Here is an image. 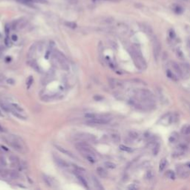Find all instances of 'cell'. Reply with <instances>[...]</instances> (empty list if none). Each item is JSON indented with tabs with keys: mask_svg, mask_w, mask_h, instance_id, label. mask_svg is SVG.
<instances>
[{
	"mask_svg": "<svg viewBox=\"0 0 190 190\" xmlns=\"http://www.w3.org/2000/svg\"><path fill=\"white\" fill-rule=\"evenodd\" d=\"M11 106H13V108H14L15 110H16L17 112H23L22 108L20 107V106H18L17 104H14V103H13V104H11Z\"/></svg>",
	"mask_w": 190,
	"mask_h": 190,
	"instance_id": "b9f144b4",
	"label": "cell"
},
{
	"mask_svg": "<svg viewBox=\"0 0 190 190\" xmlns=\"http://www.w3.org/2000/svg\"><path fill=\"white\" fill-rule=\"evenodd\" d=\"M155 177V173L152 169H148L144 176L145 180H147L148 182H151L152 180H154Z\"/></svg>",
	"mask_w": 190,
	"mask_h": 190,
	"instance_id": "7c38bea8",
	"label": "cell"
},
{
	"mask_svg": "<svg viewBox=\"0 0 190 190\" xmlns=\"http://www.w3.org/2000/svg\"><path fill=\"white\" fill-rule=\"evenodd\" d=\"M177 175L180 177L186 179L190 175V163H187L183 166H179L176 168Z\"/></svg>",
	"mask_w": 190,
	"mask_h": 190,
	"instance_id": "277c9868",
	"label": "cell"
},
{
	"mask_svg": "<svg viewBox=\"0 0 190 190\" xmlns=\"http://www.w3.org/2000/svg\"><path fill=\"white\" fill-rule=\"evenodd\" d=\"M120 149L121 150H122V151H127V152H132V151H133V149H132L131 147L124 146V145H120Z\"/></svg>",
	"mask_w": 190,
	"mask_h": 190,
	"instance_id": "f35d334b",
	"label": "cell"
},
{
	"mask_svg": "<svg viewBox=\"0 0 190 190\" xmlns=\"http://www.w3.org/2000/svg\"><path fill=\"white\" fill-rule=\"evenodd\" d=\"M119 29H120V31L122 34H126L127 32H128V26L126 25V24H122L119 26Z\"/></svg>",
	"mask_w": 190,
	"mask_h": 190,
	"instance_id": "d6a6232c",
	"label": "cell"
},
{
	"mask_svg": "<svg viewBox=\"0 0 190 190\" xmlns=\"http://www.w3.org/2000/svg\"><path fill=\"white\" fill-rule=\"evenodd\" d=\"M181 133L183 135H189L190 134V125L187 124L182 127L181 128Z\"/></svg>",
	"mask_w": 190,
	"mask_h": 190,
	"instance_id": "603a6c76",
	"label": "cell"
},
{
	"mask_svg": "<svg viewBox=\"0 0 190 190\" xmlns=\"http://www.w3.org/2000/svg\"><path fill=\"white\" fill-rule=\"evenodd\" d=\"M54 162L57 163V166H59V167H62V168H66L68 166V163H66L64 160L61 159L59 157L54 156Z\"/></svg>",
	"mask_w": 190,
	"mask_h": 190,
	"instance_id": "2e32d148",
	"label": "cell"
},
{
	"mask_svg": "<svg viewBox=\"0 0 190 190\" xmlns=\"http://www.w3.org/2000/svg\"><path fill=\"white\" fill-rule=\"evenodd\" d=\"M92 1H93V2H96L97 0H92Z\"/></svg>",
	"mask_w": 190,
	"mask_h": 190,
	"instance_id": "db71d44e",
	"label": "cell"
},
{
	"mask_svg": "<svg viewBox=\"0 0 190 190\" xmlns=\"http://www.w3.org/2000/svg\"><path fill=\"white\" fill-rule=\"evenodd\" d=\"M178 120V116L176 114L171 112L166 113L160 119V122L163 126H169L172 123H175Z\"/></svg>",
	"mask_w": 190,
	"mask_h": 190,
	"instance_id": "3957f363",
	"label": "cell"
},
{
	"mask_svg": "<svg viewBox=\"0 0 190 190\" xmlns=\"http://www.w3.org/2000/svg\"><path fill=\"white\" fill-rule=\"evenodd\" d=\"M180 67L182 68L183 73V76H186L189 75L190 73V65L186 63H183L180 64Z\"/></svg>",
	"mask_w": 190,
	"mask_h": 190,
	"instance_id": "d6986e66",
	"label": "cell"
},
{
	"mask_svg": "<svg viewBox=\"0 0 190 190\" xmlns=\"http://www.w3.org/2000/svg\"><path fill=\"white\" fill-rule=\"evenodd\" d=\"M5 34H6V35H8L9 32H10V27H9V25H8V24H5Z\"/></svg>",
	"mask_w": 190,
	"mask_h": 190,
	"instance_id": "f6af8a7d",
	"label": "cell"
},
{
	"mask_svg": "<svg viewBox=\"0 0 190 190\" xmlns=\"http://www.w3.org/2000/svg\"><path fill=\"white\" fill-rule=\"evenodd\" d=\"M166 74L167 76V77L171 79V81H174V82H177L179 81V77L175 73V72L170 68H167L166 70Z\"/></svg>",
	"mask_w": 190,
	"mask_h": 190,
	"instance_id": "30bf717a",
	"label": "cell"
},
{
	"mask_svg": "<svg viewBox=\"0 0 190 190\" xmlns=\"http://www.w3.org/2000/svg\"><path fill=\"white\" fill-rule=\"evenodd\" d=\"M187 151H188V146L186 143H179L176 147L175 150L173 151L172 156L174 157H180L185 155Z\"/></svg>",
	"mask_w": 190,
	"mask_h": 190,
	"instance_id": "5b68a950",
	"label": "cell"
},
{
	"mask_svg": "<svg viewBox=\"0 0 190 190\" xmlns=\"http://www.w3.org/2000/svg\"><path fill=\"white\" fill-rule=\"evenodd\" d=\"M67 1L69 2H71V3H73L75 2V0H67Z\"/></svg>",
	"mask_w": 190,
	"mask_h": 190,
	"instance_id": "816d5d0a",
	"label": "cell"
},
{
	"mask_svg": "<svg viewBox=\"0 0 190 190\" xmlns=\"http://www.w3.org/2000/svg\"><path fill=\"white\" fill-rule=\"evenodd\" d=\"M30 65H31V67L34 68V70H35L36 72H39V71H40V69H39V65H38V64H37V63H36L35 60H34V59H32V60H31Z\"/></svg>",
	"mask_w": 190,
	"mask_h": 190,
	"instance_id": "1f68e13d",
	"label": "cell"
},
{
	"mask_svg": "<svg viewBox=\"0 0 190 190\" xmlns=\"http://www.w3.org/2000/svg\"><path fill=\"white\" fill-rule=\"evenodd\" d=\"M128 189L129 190H137L139 189V187H138V186L136 185V184L132 183V184H131V185L128 186Z\"/></svg>",
	"mask_w": 190,
	"mask_h": 190,
	"instance_id": "7bdbcfd3",
	"label": "cell"
},
{
	"mask_svg": "<svg viewBox=\"0 0 190 190\" xmlns=\"http://www.w3.org/2000/svg\"><path fill=\"white\" fill-rule=\"evenodd\" d=\"M54 57L57 58L59 65L61 66V68L64 70H65V71L69 70V65H68V62H67V59L63 54L59 52V51H56L55 54H54Z\"/></svg>",
	"mask_w": 190,
	"mask_h": 190,
	"instance_id": "8992f818",
	"label": "cell"
},
{
	"mask_svg": "<svg viewBox=\"0 0 190 190\" xmlns=\"http://www.w3.org/2000/svg\"><path fill=\"white\" fill-rule=\"evenodd\" d=\"M9 176L13 179H16V178H18L20 177V175H19V173L16 171L12 170L9 171Z\"/></svg>",
	"mask_w": 190,
	"mask_h": 190,
	"instance_id": "836d02e7",
	"label": "cell"
},
{
	"mask_svg": "<svg viewBox=\"0 0 190 190\" xmlns=\"http://www.w3.org/2000/svg\"><path fill=\"white\" fill-rule=\"evenodd\" d=\"M128 138L131 141L138 140L140 139V134L138 132H135V131H129L128 132Z\"/></svg>",
	"mask_w": 190,
	"mask_h": 190,
	"instance_id": "5bb4252c",
	"label": "cell"
},
{
	"mask_svg": "<svg viewBox=\"0 0 190 190\" xmlns=\"http://www.w3.org/2000/svg\"><path fill=\"white\" fill-rule=\"evenodd\" d=\"M75 174H76V176H77V179L79 180V181L81 183V184H83V186L84 187L88 188V182H87L86 179L82 175V174H81V173H79L77 171H75Z\"/></svg>",
	"mask_w": 190,
	"mask_h": 190,
	"instance_id": "e0dca14e",
	"label": "cell"
},
{
	"mask_svg": "<svg viewBox=\"0 0 190 190\" xmlns=\"http://www.w3.org/2000/svg\"><path fill=\"white\" fill-rule=\"evenodd\" d=\"M3 155H4V154L2 153V151L0 150V163H1V164H2V166H5V165L7 164V163H6L5 157H4Z\"/></svg>",
	"mask_w": 190,
	"mask_h": 190,
	"instance_id": "ab89813d",
	"label": "cell"
},
{
	"mask_svg": "<svg viewBox=\"0 0 190 190\" xmlns=\"http://www.w3.org/2000/svg\"><path fill=\"white\" fill-rule=\"evenodd\" d=\"M8 83H10V84H14L15 82H14V79H9L8 80Z\"/></svg>",
	"mask_w": 190,
	"mask_h": 190,
	"instance_id": "681fc988",
	"label": "cell"
},
{
	"mask_svg": "<svg viewBox=\"0 0 190 190\" xmlns=\"http://www.w3.org/2000/svg\"><path fill=\"white\" fill-rule=\"evenodd\" d=\"M11 39H12V41H14V42H16V41H17V39H18V37H17V36L16 35H12V36H11Z\"/></svg>",
	"mask_w": 190,
	"mask_h": 190,
	"instance_id": "7dc6e473",
	"label": "cell"
},
{
	"mask_svg": "<svg viewBox=\"0 0 190 190\" xmlns=\"http://www.w3.org/2000/svg\"><path fill=\"white\" fill-rule=\"evenodd\" d=\"M91 178H92L94 185V186H95L97 189H103V186H102V184L100 183V182L98 180V179L95 177V176L93 175L92 177H91Z\"/></svg>",
	"mask_w": 190,
	"mask_h": 190,
	"instance_id": "44dd1931",
	"label": "cell"
},
{
	"mask_svg": "<svg viewBox=\"0 0 190 190\" xmlns=\"http://www.w3.org/2000/svg\"><path fill=\"white\" fill-rule=\"evenodd\" d=\"M157 96H158V97L159 99L161 100V102H166V97L163 95V94L162 92V91H161L160 88H158V89H157Z\"/></svg>",
	"mask_w": 190,
	"mask_h": 190,
	"instance_id": "f546056e",
	"label": "cell"
},
{
	"mask_svg": "<svg viewBox=\"0 0 190 190\" xmlns=\"http://www.w3.org/2000/svg\"><path fill=\"white\" fill-rule=\"evenodd\" d=\"M0 106H1L2 108L5 112H12V110H13V107H11V106H10L9 105H7V104H5V103H1Z\"/></svg>",
	"mask_w": 190,
	"mask_h": 190,
	"instance_id": "f1b7e54d",
	"label": "cell"
},
{
	"mask_svg": "<svg viewBox=\"0 0 190 190\" xmlns=\"http://www.w3.org/2000/svg\"><path fill=\"white\" fill-rule=\"evenodd\" d=\"M55 147H56V149H57V150H59L60 152L63 153L65 155H68V156L69 157H73V158L75 157L71 151H69L68 150H67V149H65L63 148V147H61V146H55Z\"/></svg>",
	"mask_w": 190,
	"mask_h": 190,
	"instance_id": "ffe728a7",
	"label": "cell"
},
{
	"mask_svg": "<svg viewBox=\"0 0 190 190\" xmlns=\"http://www.w3.org/2000/svg\"><path fill=\"white\" fill-rule=\"evenodd\" d=\"M73 168L75 169V171H77V172L81 173V174L85 171V169H83V168L80 167V166H77V165H73Z\"/></svg>",
	"mask_w": 190,
	"mask_h": 190,
	"instance_id": "60d3db41",
	"label": "cell"
},
{
	"mask_svg": "<svg viewBox=\"0 0 190 190\" xmlns=\"http://www.w3.org/2000/svg\"><path fill=\"white\" fill-rule=\"evenodd\" d=\"M104 166H106V168L108 169H115L116 168V165L114 163H112V162H110V161H106V162H105L104 163Z\"/></svg>",
	"mask_w": 190,
	"mask_h": 190,
	"instance_id": "e575fe53",
	"label": "cell"
},
{
	"mask_svg": "<svg viewBox=\"0 0 190 190\" xmlns=\"http://www.w3.org/2000/svg\"><path fill=\"white\" fill-rule=\"evenodd\" d=\"M166 166H167V160L166 158H163L161 161V163L159 164V171H163L166 169Z\"/></svg>",
	"mask_w": 190,
	"mask_h": 190,
	"instance_id": "cb8c5ba5",
	"label": "cell"
},
{
	"mask_svg": "<svg viewBox=\"0 0 190 190\" xmlns=\"http://www.w3.org/2000/svg\"><path fill=\"white\" fill-rule=\"evenodd\" d=\"M174 11L175 12L176 14H182L183 12V8L180 5H176L175 7L174 8Z\"/></svg>",
	"mask_w": 190,
	"mask_h": 190,
	"instance_id": "74e56055",
	"label": "cell"
},
{
	"mask_svg": "<svg viewBox=\"0 0 190 190\" xmlns=\"http://www.w3.org/2000/svg\"><path fill=\"white\" fill-rule=\"evenodd\" d=\"M65 24L67 27H68V28H71V29L76 28L77 26V23H75V22H65Z\"/></svg>",
	"mask_w": 190,
	"mask_h": 190,
	"instance_id": "8d00e7d4",
	"label": "cell"
},
{
	"mask_svg": "<svg viewBox=\"0 0 190 190\" xmlns=\"http://www.w3.org/2000/svg\"><path fill=\"white\" fill-rule=\"evenodd\" d=\"M130 54L132 55L133 61L137 68L140 71L146 70L147 68V63L142 55L141 51L137 45H132L130 51Z\"/></svg>",
	"mask_w": 190,
	"mask_h": 190,
	"instance_id": "6da1fadb",
	"label": "cell"
},
{
	"mask_svg": "<svg viewBox=\"0 0 190 190\" xmlns=\"http://www.w3.org/2000/svg\"><path fill=\"white\" fill-rule=\"evenodd\" d=\"M160 149H161V145L159 143L157 142H152V145H151V152L153 154V155L156 156L159 154L160 152Z\"/></svg>",
	"mask_w": 190,
	"mask_h": 190,
	"instance_id": "4fadbf2b",
	"label": "cell"
},
{
	"mask_svg": "<svg viewBox=\"0 0 190 190\" xmlns=\"http://www.w3.org/2000/svg\"><path fill=\"white\" fill-rule=\"evenodd\" d=\"M171 69L175 72L176 74L179 77V78L184 77L183 71H182V68L180 67V65L177 63L175 61H172V62H171Z\"/></svg>",
	"mask_w": 190,
	"mask_h": 190,
	"instance_id": "ba28073f",
	"label": "cell"
},
{
	"mask_svg": "<svg viewBox=\"0 0 190 190\" xmlns=\"http://www.w3.org/2000/svg\"><path fill=\"white\" fill-rule=\"evenodd\" d=\"M111 139H112V140L114 143H118L120 141V135L118 134H116V133L112 134L111 135Z\"/></svg>",
	"mask_w": 190,
	"mask_h": 190,
	"instance_id": "4316f807",
	"label": "cell"
},
{
	"mask_svg": "<svg viewBox=\"0 0 190 190\" xmlns=\"http://www.w3.org/2000/svg\"><path fill=\"white\" fill-rule=\"evenodd\" d=\"M94 99L96 101H101L102 100H103V97H102V96H100V95H95V96L94 97Z\"/></svg>",
	"mask_w": 190,
	"mask_h": 190,
	"instance_id": "ee69618b",
	"label": "cell"
},
{
	"mask_svg": "<svg viewBox=\"0 0 190 190\" xmlns=\"http://www.w3.org/2000/svg\"><path fill=\"white\" fill-rule=\"evenodd\" d=\"M22 4H32V3H39V4H48V0H16Z\"/></svg>",
	"mask_w": 190,
	"mask_h": 190,
	"instance_id": "8fae6325",
	"label": "cell"
},
{
	"mask_svg": "<svg viewBox=\"0 0 190 190\" xmlns=\"http://www.w3.org/2000/svg\"><path fill=\"white\" fill-rule=\"evenodd\" d=\"M166 177L169 180H175L176 178V175L173 171L168 170L166 172Z\"/></svg>",
	"mask_w": 190,
	"mask_h": 190,
	"instance_id": "484cf974",
	"label": "cell"
},
{
	"mask_svg": "<svg viewBox=\"0 0 190 190\" xmlns=\"http://www.w3.org/2000/svg\"><path fill=\"white\" fill-rule=\"evenodd\" d=\"M77 137L79 140H83V141L94 142L96 140V137L94 135L88 134V133H79Z\"/></svg>",
	"mask_w": 190,
	"mask_h": 190,
	"instance_id": "52a82bcc",
	"label": "cell"
},
{
	"mask_svg": "<svg viewBox=\"0 0 190 190\" xmlns=\"http://www.w3.org/2000/svg\"><path fill=\"white\" fill-rule=\"evenodd\" d=\"M11 113H12L14 116H16V117H18V118H20V119H22V120H25V119H26L24 116H22V115L21 114V113H19V112H17L16 110H15L14 108L12 110Z\"/></svg>",
	"mask_w": 190,
	"mask_h": 190,
	"instance_id": "d590c367",
	"label": "cell"
},
{
	"mask_svg": "<svg viewBox=\"0 0 190 190\" xmlns=\"http://www.w3.org/2000/svg\"><path fill=\"white\" fill-rule=\"evenodd\" d=\"M5 42V45H6L7 46H10V45H11V42H10V39H9V38H8V36L6 37Z\"/></svg>",
	"mask_w": 190,
	"mask_h": 190,
	"instance_id": "bcb514c9",
	"label": "cell"
},
{
	"mask_svg": "<svg viewBox=\"0 0 190 190\" xmlns=\"http://www.w3.org/2000/svg\"><path fill=\"white\" fill-rule=\"evenodd\" d=\"M169 39L170 40L171 42H173L176 39L175 31L173 29H170L169 30Z\"/></svg>",
	"mask_w": 190,
	"mask_h": 190,
	"instance_id": "d4e9b609",
	"label": "cell"
},
{
	"mask_svg": "<svg viewBox=\"0 0 190 190\" xmlns=\"http://www.w3.org/2000/svg\"><path fill=\"white\" fill-rule=\"evenodd\" d=\"M4 132V128L2 127V126L0 125V132Z\"/></svg>",
	"mask_w": 190,
	"mask_h": 190,
	"instance_id": "f907efd6",
	"label": "cell"
},
{
	"mask_svg": "<svg viewBox=\"0 0 190 190\" xmlns=\"http://www.w3.org/2000/svg\"><path fill=\"white\" fill-rule=\"evenodd\" d=\"M0 116H2V112H0Z\"/></svg>",
	"mask_w": 190,
	"mask_h": 190,
	"instance_id": "f5cc1de1",
	"label": "cell"
},
{
	"mask_svg": "<svg viewBox=\"0 0 190 190\" xmlns=\"http://www.w3.org/2000/svg\"><path fill=\"white\" fill-rule=\"evenodd\" d=\"M140 28L141 29L142 31H143L145 34H146L147 35H149V36H151L153 35V30H152V28L151 26L149 25V24L147 23H140Z\"/></svg>",
	"mask_w": 190,
	"mask_h": 190,
	"instance_id": "9c48e42d",
	"label": "cell"
},
{
	"mask_svg": "<svg viewBox=\"0 0 190 190\" xmlns=\"http://www.w3.org/2000/svg\"><path fill=\"white\" fill-rule=\"evenodd\" d=\"M179 140V135L177 132H172L169 137V142L171 144H175L177 143Z\"/></svg>",
	"mask_w": 190,
	"mask_h": 190,
	"instance_id": "ac0fdd59",
	"label": "cell"
},
{
	"mask_svg": "<svg viewBox=\"0 0 190 190\" xmlns=\"http://www.w3.org/2000/svg\"><path fill=\"white\" fill-rule=\"evenodd\" d=\"M97 174L99 175L101 177H106L108 175V172L104 168L102 167H98L97 169Z\"/></svg>",
	"mask_w": 190,
	"mask_h": 190,
	"instance_id": "7402d4cb",
	"label": "cell"
},
{
	"mask_svg": "<svg viewBox=\"0 0 190 190\" xmlns=\"http://www.w3.org/2000/svg\"><path fill=\"white\" fill-rule=\"evenodd\" d=\"M33 83V79L31 78V77H30L28 81V87H30V85H31V83Z\"/></svg>",
	"mask_w": 190,
	"mask_h": 190,
	"instance_id": "c3c4849f",
	"label": "cell"
},
{
	"mask_svg": "<svg viewBox=\"0 0 190 190\" xmlns=\"http://www.w3.org/2000/svg\"><path fill=\"white\" fill-rule=\"evenodd\" d=\"M36 44L32 45L30 46V48L28 50V52L27 54V58L29 60H32L34 59V56L35 55V53H36Z\"/></svg>",
	"mask_w": 190,
	"mask_h": 190,
	"instance_id": "9a60e30c",
	"label": "cell"
},
{
	"mask_svg": "<svg viewBox=\"0 0 190 190\" xmlns=\"http://www.w3.org/2000/svg\"><path fill=\"white\" fill-rule=\"evenodd\" d=\"M176 55H177V58L180 59H184V58H185L184 54L180 48H177L176 49Z\"/></svg>",
	"mask_w": 190,
	"mask_h": 190,
	"instance_id": "83f0119b",
	"label": "cell"
},
{
	"mask_svg": "<svg viewBox=\"0 0 190 190\" xmlns=\"http://www.w3.org/2000/svg\"><path fill=\"white\" fill-rule=\"evenodd\" d=\"M43 180L44 182L47 184V186H53V182H52V179L51 177H49L48 176L46 175H43Z\"/></svg>",
	"mask_w": 190,
	"mask_h": 190,
	"instance_id": "4dcf8cb0",
	"label": "cell"
},
{
	"mask_svg": "<svg viewBox=\"0 0 190 190\" xmlns=\"http://www.w3.org/2000/svg\"><path fill=\"white\" fill-rule=\"evenodd\" d=\"M151 39V44H152V50H153V55L156 60H158L161 57V44L159 39L155 35H152L150 36Z\"/></svg>",
	"mask_w": 190,
	"mask_h": 190,
	"instance_id": "7a4b0ae2",
	"label": "cell"
}]
</instances>
